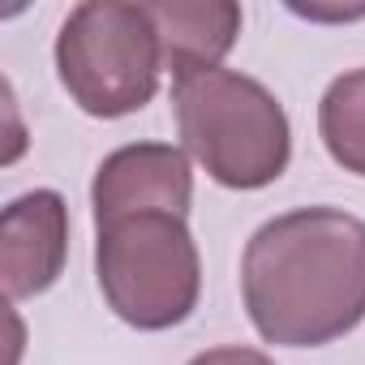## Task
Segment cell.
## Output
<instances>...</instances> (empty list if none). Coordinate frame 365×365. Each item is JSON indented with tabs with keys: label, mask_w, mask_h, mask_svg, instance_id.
<instances>
[{
	"label": "cell",
	"mask_w": 365,
	"mask_h": 365,
	"mask_svg": "<svg viewBox=\"0 0 365 365\" xmlns=\"http://www.w3.org/2000/svg\"><path fill=\"white\" fill-rule=\"evenodd\" d=\"M250 322L267 344L318 348L365 318V220L301 207L267 220L241 258Z\"/></svg>",
	"instance_id": "1"
},
{
	"label": "cell",
	"mask_w": 365,
	"mask_h": 365,
	"mask_svg": "<svg viewBox=\"0 0 365 365\" xmlns=\"http://www.w3.org/2000/svg\"><path fill=\"white\" fill-rule=\"evenodd\" d=\"M185 150L224 190H262L292 159L284 103L245 73L211 69L172 86Z\"/></svg>",
	"instance_id": "2"
},
{
	"label": "cell",
	"mask_w": 365,
	"mask_h": 365,
	"mask_svg": "<svg viewBox=\"0 0 365 365\" xmlns=\"http://www.w3.org/2000/svg\"><path fill=\"white\" fill-rule=\"evenodd\" d=\"M95 275L112 314L138 331H168L185 322L202 292L194 232L168 211H142L103 224L95 245Z\"/></svg>",
	"instance_id": "3"
},
{
	"label": "cell",
	"mask_w": 365,
	"mask_h": 365,
	"mask_svg": "<svg viewBox=\"0 0 365 365\" xmlns=\"http://www.w3.org/2000/svg\"><path fill=\"white\" fill-rule=\"evenodd\" d=\"M163 48L146 5L86 0L56 35V73L69 99L103 120L146 108L159 91Z\"/></svg>",
	"instance_id": "4"
},
{
	"label": "cell",
	"mask_w": 365,
	"mask_h": 365,
	"mask_svg": "<svg viewBox=\"0 0 365 365\" xmlns=\"http://www.w3.org/2000/svg\"><path fill=\"white\" fill-rule=\"evenodd\" d=\"M194 202V172L185 150H176L168 142H133L112 150L91 185V207H95V224H112L125 215H142V211H168L185 220Z\"/></svg>",
	"instance_id": "5"
},
{
	"label": "cell",
	"mask_w": 365,
	"mask_h": 365,
	"mask_svg": "<svg viewBox=\"0 0 365 365\" xmlns=\"http://www.w3.org/2000/svg\"><path fill=\"white\" fill-rule=\"evenodd\" d=\"M69 254V207L56 190L22 194L0 215V279L9 301L48 292Z\"/></svg>",
	"instance_id": "6"
},
{
	"label": "cell",
	"mask_w": 365,
	"mask_h": 365,
	"mask_svg": "<svg viewBox=\"0 0 365 365\" xmlns=\"http://www.w3.org/2000/svg\"><path fill=\"white\" fill-rule=\"evenodd\" d=\"M146 9L159 31L163 65L176 82L220 69L241 35V5L232 0H155Z\"/></svg>",
	"instance_id": "7"
},
{
	"label": "cell",
	"mask_w": 365,
	"mask_h": 365,
	"mask_svg": "<svg viewBox=\"0 0 365 365\" xmlns=\"http://www.w3.org/2000/svg\"><path fill=\"white\" fill-rule=\"evenodd\" d=\"M318 133L344 172L365 176V69L339 73L318 103Z\"/></svg>",
	"instance_id": "8"
},
{
	"label": "cell",
	"mask_w": 365,
	"mask_h": 365,
	"mask_svg": "<svg viewBox=\"0 0 365 365\" xmlns=\"http://www.w3.org/2000/svg\"><path fill=\"white\" fill-rule=\"evenodd\" d=\"M190 365H275V361L258 348H207Z\"/></svg>",
	"instance_id": "9"
}]
</instances>
